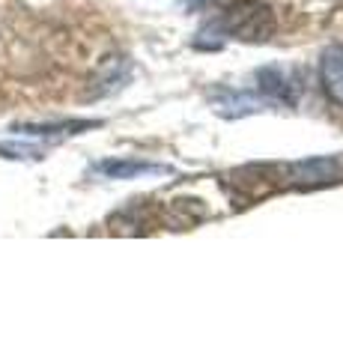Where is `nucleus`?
I'll list each match as a JSON object with an SVG mask.
<instances>
[{"label": "nucleus", "instance_id": "f257e3e1", "mask_svg": "<svg viewBox=\"0 0 343 358\" xmlns=\"http://www.w3.org/2000/svg\"><path fill=\"white\" fill-rule=\"evenodd\" d=\"M221 30L242 42H263L272 36L275 15L263 0H233L221 15Z\"/></svg>", "mask_w": 343, "mask_h": 358}, {"label": "nucleus", "instance_id": "f03ea898", "mask_svg": "<svg viewBox=\"0 0 343 358\" xmlns=\"http://www.w3.org/2000/svg\"><path fill=\"white\" fill-rule=\"evenodd\" d=\"M319 78H323V93L343 108V45H328L319 57Z\"/></svg>", "mask_w": 343, "mask_h": 358}, {"label": "nucleus", "instance_id": "7ed1b4c3", "mask_svg": "<svg viewBox=\"0 0 343 358\" xmlns=\"http://www.w3.org/2000/svg\"><path fill=\"white\" fill-rule=\"evenodd\" d=\"M96 171L110 179H126V176H138V173H159V171H168V167L147 164V162H102Z\"/></svg>", "mask_w": 343, "mask_h": 358}]
</instances>
